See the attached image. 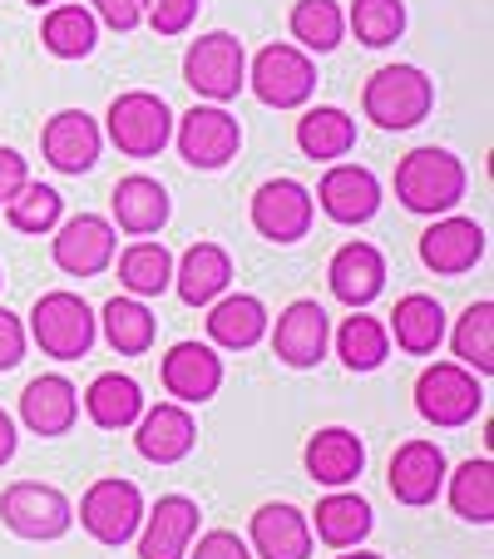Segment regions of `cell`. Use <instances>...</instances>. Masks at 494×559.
<instances>
[{
  "mask_svg": "<svg viewBox=\"0 0 494 559\" xmlns=\"http://www.w3.org/2000/svg\"><path fill=\"white\" fill-rule=\"evenodd\" d=\"M396 199L400 209L425 213V218L450 213L465 199V164L450 148H435V144L410 148L396 164Z\"/></svg>",
  "mask_w": 494,
  "mask_h": 559,
  "instance_id": "cell-1",
  "label": "cell"
},
{
  "mask_svg": "<svg viewBox=\"0 0 494 559\" xmlns=\"http://www.w3.org/2000/svg\"><path fill=\"white\" fill-rule=\"evenodd\" d=\"M361 109L376 129H415L435 109V80L415 64H381L361 90Z\"/></svg>",
  "mask_w": 494,
  "mask_h": 559,
  "instance_id": "cell-2",
  "label": "cell"
},
{
  "mask_svg": "<svg viewBox=\"0 0 494 559\" xmlns=\"http://www.w3.org/2000/svg\"><path fill=\"white\" fill-rule=\"evenodd\" d=\"M415 412L431 426H445V431L470 426L474 416L484 412V386L460 361H435V367H425L421 381H415Z\"/></svg>",
  "mask_w": 494,
  "mask_h": 559,
  "instance_id": "cell-3",
  "label": "cell"
},
{
  "mask_svg": "<svg viewBox=\"0 0 494 559\" xmlns=\"http://www.w3.org/2000/svg\"><path fill=\"white\" fill-rule=\"evenodd\" d=\"M31 337L40 342L45 357L80 361L95 347V312L80 293H45L31 312Z\"/></svg>",
  "mask_w": 494,
  "mask_h": 559,
  "instance_id": "cell-4",
  "label": "cell"
},
{
  "mask_svg": "<svg viewBox=\"0 0 494 559\" xmlns=\"http://www.w3.org/2000/svg\"><path fill=\"white\" fill-rule=\"evenodd\" d=\"M105 129H109V139H115L119 154L158 158L173 139V115L158 95H148V90H129V95H119L115 105H109Z\"/></svg>",
  "mask_w": 494,
  "mask_h": 559,
  "instance_id": "cell-5",
  "label": "cell"
},
{
  "mask_svg": "<svg viewBox=\"0 0 494 559\" xmlns=\"http://www.w3.org/2000/svg\"><path fill=\"white\" fill-rule=\"evenodd\" d=\"M183 85L198 90L213 105L238 99L242 85H248V55H242L238 35L213 31V35H203V40H193L189 55H183Z\"/></svg>",
  "mask_w": 494,
  "mask_h": 559,
  "instance_id": "cell-6",
  "label": "cell"
},
{
  "mask_svg": "<svg viewBox=\"0 0 494 559\" xmlns=\"http://www.w3.org/2000/svg\"><path fill=\"white\" fill-rule=\"evenodd\" d=\"M0 520H5L11 535L45 545V539L70 535L74 506L64 490L45 486V480H15V486H5V496H0Z\"/></svg>",
  "mask_w": 494,
  "mask_h": 559,
  "instance_id": "cell-7",
  "label": "cell"
},
{
  "mask_svg": "<svg viewBox=\"0 0 494 559\" xmlns=\"http://www.w3.org/2000/svg\"><path fill=\"white\" fill-rule=\"evenodd\" d=\"M80 525L109 549L129 545L138 535V525H144V496H138V486L134 480H119V475L95 480L85 490V500H80Z\"/></svg>",
  "mask_w": 494,
  "mask_h": 559,
  "instance_id": "cell-8",
  "label": "cell"
},
{
  "mask_svg": "<svg viewBox=\"0 0 494 559\" xmlns=\"http://www.w3.org/2000/svg\"><path fill=\"white\" fill-rule=\"evenodd\" d=\"M248 85L267 109H297L316 90V64L297 45H267V50H257L253 70H248Z\"/></svg>",
  "mask_w": 494,
  "mask_h": 559,
  "instance_id": "cell-9",
  "label": "cell"
},
{
  "mask_svg": "<svg viewBox=\"0 0 494 559\" xmlns=\"http://www.w3.org/2000/svg\"><path fill=\"white\" fill-rule=\"evenodd\" d=\"M242 148V124L218 105H193L189 115L179 119V154L183 164L213 174L222 164H232Z\"/></svg>",
  "mask_w": 494,
  "mask_h": 559,
  "instance_id": "cell-10",
  "label": "cell"
},
{
  "mask_svg": "<svg viewBox=\"0 0 494 559\" xmlns=\"http://www.w3.org/2000/svg\"><path fill=\"white\" fill-rule=\"evenodd\" d=\"M115 223L99 218V213H74V218L60 223V233H55V267L70 277H99L109 263H115Z\"/></svg>",
  "mask_w": 494,
  "mask_h": 559,
  "instance_id": "cell-11",
  "label": "cell"
},
{
  "mask_svg": "<svg viewBox=\"0 0 494 559\" xmlns=\"http://www.w3.org/2000/svg\"><path fill=\"white\" fill-rule=\"evenodd\" d=\"M326 342H332V322H326V307L312 302V297H297V302L282 307L273 328V352L282 367L306 371L326 357Z\"/></svg>",
  "mask_w": 494,
  "mask_h": 559,
  "instance_id": "cell-12",
  "label": "cell"
},
{
  "mask_svg": "<svg viewBox=\"0 0 494 559\" xmlns=\"http://www.w3.org/2000/svg\"><path fill=\"white\" fill-rule=\"evenodd\" d=\"M312 193L297 179H267L263 189L253 193V228L263 233L267 243H297L312 228Z\"/></svg>",
  "mask_w": 494,
  "mask_h": 559,
  "instance_id": "cell-13",
  "label": "cell"
},
{
  "mask_svg": "<svg viewBox=\"0 0 494 559\" xmlns=\"http://www.w3.org/2000/svg\"><path fill=\"white\" fill-rule=\"evenodd\" d=\"M99 144H105V134H99V124L85 109H60L40 129L45 164L60 174H89L99 164Z\"/></svg>",
  "mask_w": 494,
  "mask_h": 559,
  "instance_id": "cell-14",
  "label": "cell"
},
{
  "mask_svg": "<svg viewBox=\"0 0 494 559\" xmlns=\"http://www.w3.org/2000/svg\"><path fill=\"white\" fill-rule=\"evenodd\" d=\"M312 203H322V213L332 223L357 228V223L376 218L381 183H376V174L361 169V164H332V169L322 174V183H316V199Z\"/></svg>",
  "mask_w": 494,
  "mask_h": 559,
  "instance_id": "cell-15",
  "label": "cell"
},
{
  "mask_svg": "<svg viewBox=\"0 0 494 559\" xmlns=\"http://www.w3.org/2000/svg\"><path fill=\"white\" fill-rule=\"evenodd\" d=\"M386 486H390V496H396L400 506H410V510L431 506V500L441 496V486H445V451L435 441L396 445L390 471H386Z\"/></svg>",
  "mask_w": 494,
  "mask_h": 559,
  "instance_id": "cell-16",
  "label": "cell"
},
{
  "mask_svg": "<svg viewBox=\"0 0 494 559\" xmlns=\"http://www.w3.org/2000/svg\"><path fill=\"white\" fill-rule=\"evenodd\" d=\"M198 506L189 496H164L154 510H144L138 525V559H183L198 539Z\"/></svg>",
  "mask_w": 494,
  "mask_h": 559,
  "instance_id": "cell-17",
  "label": "cell"
},
{
  "mask_svg": "<svg viewBox=\"0 0 494 559\" xmlns=\"http://www.w3.org/2000/svg\"><path fill=\"white\" fill-rule=\"evenodd\" d=\"M484 258V228L474 218H441L421 233V263L441 277H460L470 273Z\"/></svg>",
  "mask_w": 494,
  "mask_h": 559,
  "instance_id": "cell-18",
  "label": "cell"
},
{
  "mask_svg": "<svg viewBox=\"0 0 494 559\" xmlns=\"http://www.w3.org/2000/svg\"><path fill=\"white\" fill-rule=\"evenodd\" d=\"M158 371H164V391L179 396L183 406L208 402L222 386V357L213 347H203V342H179V347H169V357H164Z\"/></svg>",
  "mask_w": 494,
  "mask_h": 559,
  "instance_id": "cell-19",
  "label": "cell"
},
{
  "mask_svg": "<svg viewBox=\"0 0 494 559\" xmlns=\"http://www.w3.org/2000/svg\"><path fill=\"white\" fill-rule=\"evenodd\" d=\"M248 549H253V559H312V525L297 506L273 500L253 515Z\"/></svg>",
  "mask_w": 494,
  "mask_h": 559,
  "instance_id": "cell-20",
  "label": "cell"
},
{
  "mask_svg": "<svg viewBox=\"0 0 494 559\" xmlns=\"http://www.w3.org/2000/svg\"><path fill=\"white\" fill-rule=\"evenodd\" d=\"M134 445H138V455L154 465H179L183 455L198 445V426H193V416L183 412L179 402H164V406L138 416Z\"/></svg>",
  "mask_w": 494,
  "mask_h": 559,
  "instance_id": "cell-21",
  "label": "cell"
},
{
  "mask_svg": "<svg viewBox=\"0 0 494 559\" xmlns=\"http://www.w3.org/2000/svg\"><path fill=\"white\" fill-rule=\"evenodd\" d=\"M302 461H306V475H312L316 486L341 490L361 475V465H366V445H361V436L347 431V426H326V431H316L312 441H306Z\"/></svg>",
  "mask_w": 494,
  "mask_h": 559,
  "instance_id": "cell-22",
  "label": "cell"
},
{
  "mask_svg": "<svg viewBox=\"0 0 494 559\" xmlns=\"http://www.w3.org/2000/svg\"><path fill=\"white\" fill-rule=\"evenodd\" d=\"M326 283H332L337 302L366 307V302H376L381 287H386V258L371 243H347V248H337L332 267H326Z\"/></svg>",
  "mask_w": 494,
  "mask_h": 559,
  "instance_id": "cell-23",
  "label": "cell"
},
{
  "mask_svg": "<svg viewBox=\"0 0 494 559\" xmlns=\"http://www.w3.org/2000/svg\"><path fill=\"white\" fill-rule=\"evenodd\" d=\"M74 416H80V391L70 386L64 377H35L31 386L21 391V421L31 426L35 436H64L74 426Z\"/></svg>",
  "mask_w": 494,
  "mask_h": 559,
  "instance_id": "cell-24",
  "label": "cell"
},
{
  "mask_svg": "<svg viewBox=\"0 0 494 559\" xmlns=\"http://www.w3.org/2000/svg\"><path fill=\"white\" fill-rule=\"evenodd\" d=\"M208 337L222 352H248L267 337V307L253 293H228L208 302Z\"/></svg>",
  "mask_w": 494,
  "mask_h": 559,
  "instance_id": "cell-25",
  "label": "cell"
},
{
  "mask_svg": "<svg viewBox=\"0 0 494 559\" xmlns=\"http://www.w3.org/2000/svg\"><path fill=\"white\" fill-rule=\"evenodd\" d=\"M232 283V258L218 243H193L189 253L173 263V287L189 307H208L228 293Z\"/></svg>",
  "mask_w": 494,
  "mask_h": 559,
  "instance_id": "cell-26",
  "label": "cell"
},
{
  "mask_svg": "<svg viewBox=\"0 0 494 559\" xmlns=\"http://www.w3.org/2000/svg\"><path fill=\"white\" fill-rule=\"evenodd\" d=\"M109 203H115V223L124 233H134V238H148V233H158L169 223V193H164L158 179H148V174L119 179Z\"/></svg>",
  "mask_w": 494,
  "mask_h": 559,
  "instance_id": "cell-27",
  "label": "cell"
},
{
  "mask_svg": "<svg viewBox=\"0 0 494 559\" xmlns=\"http://www.w3.org/2000/svg\"><path fill=\"white\" fill-rule=\"evenodd\" d=\"M386 332L396 337V347L406 352V357H431V352L445 342V307L425 293H410L396 302Z\"/></svg>",
  "mask_w": 494,
  "mask_h": 559,
  "instance_id": "cell-28",
  "label": "cell"
},
{
  "mask_svg": "<svg viewBox=\"0 0 494 559\" xmlns=\"http://www.w3.org/2000/svg\"><path fill=\"white\" fill-rule=\"evenodd\" d=\"M357 144V119L347 109H332V105H316L297 119V148L316 164H337V158L351 154Z\"/></svg>",
  "mask_w": 494,
  "mask_h": 559,
  "instance_id": "cell-29",
  "label": "cell"
},
{
  "mask_svg": "<svg viewBox=\"0 0 494 559\" xmlns=\"http://www.w3.org/2000/svg\"><path fill=\"white\" fill-rule=\"evenodd\" d=\"M85 412L99 431H124V426H134L138 416H144V391H138V381L124 377V371H105V377L89 381Z\"/></svg>",
  "mask_w": 494,
  "mask_h": 559,
  "instance_id": "cell-30",
  "label": "cell"
},
{
  "mask_svg": "<svg viewBox=\"0 0 494 559\" xmlns=\"http://www.w3.org/2000/svg\"><path fill=\"white\" fill-rule=\"evenodd\" d=\"M371 525H376L371 506L361 496H351V490H337V496H326L316 506V539L326 549H357L371 535Z\"/></svg>",
  "mask_w": 494,
  "mask_h": 559,
  "instance_id": "cell-31",
  "label": "cell"
},
{
  "mask_svg": "<svg viewBox=\"0 0 494 559\" xmlns=\"http://www.w3.org/2000/svg\"><path fill=\"white\" fill-rule=\"evenodd\" d=\"M119 283L129 297H158L173 287V253L154 238H138L119 253Z\"/></svg>",
  "mask_w": 494,
  "mask_h": 559,
  "instance_id": "cell-32",
  "label": "cell"
},
{
  "mask_svg": "<svg viewBox=\"0 0 494 559\" xmlns=\"http://www.w3.org/2000/svg\"><path fill=\"white\" fill-rule=\"evenodd\" d=\"M40 40L55 60H85L99 45V21L85 5H50V15L40 25Z\"/></svg>",
  "mask_w": 494,
  "mask_h": 559,
  "instance_id": "cell-33",
  "label": "cell"
},
{
  "mask_svg": "<svg viewBox=\"0 0 494 559\" xmlns=\"http://www.w3.org/2000/svg\"><path fill=\"white\" fill-rule=\"evenodd\" d=\"M99 322H105V342L119 352V357H144V352L154 347L158 322L138 297H109Z\"/></svg>",
  "mask_w": 494,
  "mask_h": 559,
  "instance_id": "cell-34",
  "label": "cell"
},
{
  "mask_svg": "<svg viewBox=\"0 0 494 559\" xmlns=\"http://www.w3.org/2000/svg\"><path fill=\"white\" fill-rule=\"evenodd\" d=\"M450 347H455V357H460V367L480 371V377L494 371V302L490 297H484V302H470L460 312Z\"/></svg>",
  "mask_w": 494,
  "mask_h": 559,
  "instance_id": "cell-35",
  "label": "cell"
},
{
  "mask_svg": "<svg viewBox=\"0 0 494 559\" xmlns=\"http://www.w3.org/2000/svg\"><path fill=\"white\" fill-rule=\"evenodd\" d=\"M337 357L347 361L351 371H376L381 361L390 357L386 322H376V317H366V312H357V307H351V317L341 322V332H337Z\"/></svg>",
  "mask_w": 494,
  "mask_h": 559,
  "instance_id": "cell-36",
  "label": "cell"
},
{
  "mask_svg": "<svg viewBox=\"0 0 494 559\" xmlns=\"http://www.w3.org/2000/svg\"><path fill=\"white\" fill-rule=\"evenodd\" d=\"M450 506H455V515L470 520V525H490L494 520V465H490V455L465 461L460 471L450 475Z\"/></svg>",
  "mask_w": 494,
  "mask_h": 559,
  "instance_id": "cell-37",
  "label": "cell"
},
{
  "mask_svg": "<svg viewBox=\"0 0 494 559\" xmlns=\"http://www.w3.org/2000/svg\"><path fill=\"white\" fill-rule=\"evenodd\" d=\"M292 40H302V50H337L341 35H347V15H341L337 0H297L292 5Z\"/></svg>",
  "mask_w": 494,
  "mask_h": 559,
  "instance_id": "cell-38",
  "label": "cell"
},
{
  "mask_svg": "<svg viewBox=\"0 0 494 559\" xmlns=\"http://www.w3.org/2000/svg\"><path fill=\"white\" fill-rule=\"evenodd\" d=\"M347 21H351V31H357L361 45L381 50V45L400 40V31H406V5H400V0H357Z\"/></svg>",
  "mask_w": 494,
  "mask_h": 559,
  "instance_id": "cell-39",
  "label": "cell"
},
{
  "mask_svg": "<svg viewBox=\"0 0 494 559\" xmlns=\"http://www.w3.org/2000/svg\"><path fill=\"white\" fill-rule=\"evenodd\" d=\"M5 218L15 233H50L60 223V193L45 189V183H25L11 203H5Z\"/></svg>",
  "mask_w": 494,
  "mask_h": 559,
  "instance_id": "cell-40",
  "label": "cell"
},
{
  "mask_svg": "<svg viewBox=\"0 0 494 559\" xmlns=\"http://www.w3.org/2000/svg\"><path fill=\"white\" fill-rule=\"evenodd\" d=\"M198 5L203 0H148L144 15L158 35H183L193 25V15H198Z\"/></svg>",
  "mask_w": 494,
  "mask_h": 559,
  "instance_id": "cell-41",
  "label": "cell"
},
{
  "mask_svg": "<svg viewBox=\"0 0 494 559\" xmlns=\"http://www.w3.org/2000/svg\"><path fill=\"white\" fill-rule=\"evenodd\" d=\"M183 559H253V549H248L242 535H232V530H208V535L198 539V549L189 545Z\"/></svg>",
  "mask_w": 494,
  "mask_h": 559,
  "instance_id": "cell-42",
  "label": "cell"
},
{
  "mask_svg": "<svg viewBox=\"0 0 494 559\" xmlns=\"http://www.w3.org/2000/svg\"><path fill=\"white\" fill-rule=\"evenodd\" d=\"M89 5H95V21H105L109 31H134L148 0H89Z\"/></svg>",
  "mask_w": 494,
  "mask_h": 559,
  "instance_id": "cell-43",
  "label": "cell"
},
{
  "mask_svg": "<svg viewBox=\"0 0 494 559\" xmlns=\"http://www.w3.org/2000/svg\"><path fill=\"white\" fill-rule=\"evenodd\" d=\"M21 357H25V328H21V317L0 307V371L21 367Z\"/></svg>",
  "mask_w": 494,
  "mask_h": 559,
  "instance_id": "cell-44",
  "label": "cell"
},
{
  "mask_svg": "<svg viewBox=\"0 0 494 559\" xmlns=\"http://www.w3.org/2000/svg\"><path fill=\"white\" fill-rule=\"evenodd\" d=\"M25 183H31V164H25L15 148H0V209H5Z\"/></svg>",
  "mask_w": 494,
  "mask_h": 559,
  "instance_id": "cell-45",
  "label": "cell"
},
{
  "mask_svg": "<svg viewBox=\"0 0 494 559\" xmlns=\"http://www.w3.org/2000/svg\"><path fill=\"white\" fill-rule=\"evenodd\" d=\"M11 455H15V421L0 412V465L11 461Z\"/></svg>",
  "mask_w": 494,
  "mask_h": 559,
  "instance_id": "cell-46",
  "label": "cell"
},
{
  "mask_svg": "<svg viewBox=\"0 0 494 559\" xmlns=\"http://www.w3.org/2000/svg\"><path fill=\"white\" fill-rule=\"evenodd\" d=\"M337 559H381V555H361V549H357V555H337Z\"/></svg>",
  "mask_w": 494,
  "mask_h": 559,
  "instance_id": "cell-47",
  "label": "cell"
},
{
  "mask_svg": "<svg viewBox=\"0 0 494 559\" xmlns=\"http://www.w3.org/2000/svg\"><path fill=\"white\" fill-rule=\"evenodd\" d=\"M31 5H35V11H40V5H55V0H31Z\"/></svg>",
  "mask_w": 494,
  "mask_h": 559,
  "instance_id": "cell-48",
  "label": "cell"
},
{
  "mask_svg": "<svg viewBox=\"0 0 494 559\" xmlns=\"http://www.w3.org/2000/svg\"><path fill=\"white\" fill-rule=\"evenodd\" d=\"M0 283H5V277H0Z\"/></svg>",
  "mask_w": 494,
  "mask_h": 559,
  "instance_id": "cell-49",
  "label": "cell"
}]
</instances>
